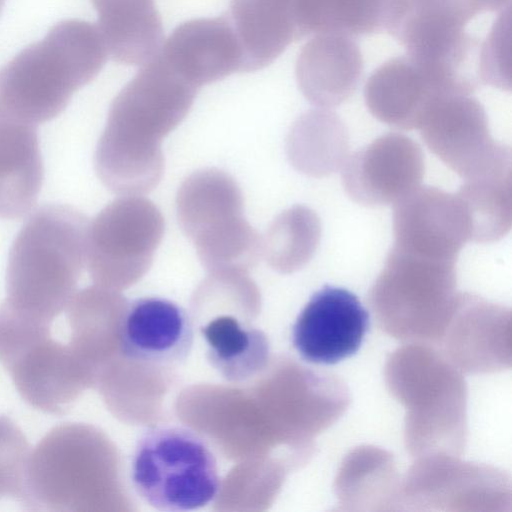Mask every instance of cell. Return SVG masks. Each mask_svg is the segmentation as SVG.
I'll return each mask as SVG.
<instances>
[{
	"label": "cell",
	"instance_id": "6da1fadb",
	"mask_svg": "<svg viewBox=\"0 0 512 512\" xmlns=\"http://www.w3.org/2000/svg\"><path fill=\"white\" fill-rule=\"evenodd\" d=\"M198 89L158 54L142 65L113 100L96 147L95 169L107 188L129 196L157 185L162 138L185 118Z\"/></svg>",
	"mask_w": 512,
	"mask_h": 512
},
{
	"label": "cell",
	"instance_id": "7a4b0ae2",
	"mask_svg": "<svg viewBox=\"0 0 512 512\" xmlns=\"http://www.w3.org/2000/svg\"><path fill=\"white\" fill-rule=\"evenodd\" d=\"M107 57L96 25L81 19L58 22L0 68V119L37 126L57 117Z\"/></svg>",
	"mask_w": 512,
	"mask_h": 512
},
{
	"label": "cell",
	"instance_id": "3957f363",
	"mask_svg": "<svg viewBox=\"0 0 512 512\" xmlns=\"http://www.w3.org/2000/svg\"><path fill=\"white\" fill-rule=\"evenodd\" d=\"M88 226L86 216L67 204L36 209L11 246L3 303L51 325L67 308L86 263Z\"/></svg>",
	"mask_w": 512,
	"mask_h": 512
},
{
	"label": "cell",
	"instance_id": "277c9868",
	"mask_svg": "<svg viewBox=\"0 0 512 512\" xmlns=\"http://www.w3.org/2000/svg\"><path fill=\"white\" fill-rule=\"evenodd\" d=\"M131 481L136 493L160 511L200 509L218 495L220 478L214 454L194 431L157 426L135 446Z\"/></svg>",
	"mask_w": 512,
	"mask_h": 512
},
{
	"label": "cell",
	"instance_id": "5b68a950",
	"mask_svg": "<svg viewBox=\"0 0 512 512\" xmlns=\"http://www.w3.org/2000/svg\"><path fill=\"white\" fill-rule=\"evenodd\" d=\"M239 189L223 173L190 178L179 194V219L205 264H242L254 257L255 236L240 218Z\"/></svg>",
	"mask_w": 512,
	"mask_h": 512
},
{
	"label": "cell",
	"instance_id": "8992f818",
	"mask_svg": "<svg viewBox=\"0 0 512 512\" xmlns=\"http://www.w3.org/2000/svg\"><path fill=\"white\" fill-rule=\"evenodd\" d=\"M163 227L161 213L146 199L126 196L107 205L88 226L86 263L91 277L108 283L128 267L146 269Z\"/></svg>",
	"mask_w": 512,
	"mask_h": 512
},
{
	"label": "cell",
	"instance_id": "52a82bcc",
	"mask_svg": "<svg viewBox=\"0 0 512 512\" xmlns=\"http://www.w3.org/2000/svg\"><path fill=\"white\" fill-rule=\"evenodd\" d=\"M417 129L430 151L463 179L511 164L510 148L492 138L485 112L474 100L437 96Z\"/></svg>",
	"mask_w": 512,
	"mask_h": 512
},
{
	"label": "cell",
	"instance_id": "ba28073f",
	"mask_svg": "<svg viewBox=\"0 0 512 512\" xmlns=\"http://www.w3.org/2000/svg\"><path fill=\"white\" fill-rule=\"evenodd\" d=\"M455 263L393 247L371 289L373 308L390 321H424L450 314L459 296Z\"/></svg>",
	"mask_w": 512,
	"mask_h": 512
},
{
	"label": "cell",
	"instance_id": "9c48e42d",
	"mask_svg": "<svg viewBox=\"0 0 512 512\" xmlns=\"http://www.w3.org/2000/svg\"><path fill=\"white\" fill-rule=\"evenodd\" d=\"M393 206V247L456 262L470 240L468 217L456 194L420 185Z\"/></svg>",
	"mask_w": 512,
	"mask_h": 512
},
{
	"label": "cell",
	"instance_id": "30bf717a",
	"mask_svg": "<svg viewBox=\"0 0 512 512\" xmlns=\"http://www.w3.org/2000/svg\"><path fill=\"white\" fill-rule=\"evenodd\" d=\"M342 168L344 188L353 200L366 206L395 205L420 186L424 158L411 138L389 133L347 156Z\"/></svg>",
	"mask_w": 512,
	"mask_h": 512
},
{
	"label": "cell",
	"instance_id": "8fae6325",
	"mask_svg": "<svg viewBox=\"0 0 512 512\" xmlns=\"http://www.w3.org/2000/svg\"><path fill=\"white\" fill-rule=\"evenodd\" d=\"M368 326V312L356 295L325 286L298 315L292 327V344L307 362L335 364L358 351Z\"/></svg>",
	"mask_w": 512,
	"mask_h": 512
},
{
	"label": "cell",
	"instance_id": "7c38bea8",
	"mask_svg": "<svg viewBox=\"0 0 512 512\" xmlns=\"http://www.w3.org/2000/svg\"><path fill=\"white\" fill-rule=\"evenodd\" d=\"M21 398L42 413H68L84 385L82 360L51 335L26 346L2 365Z\"/></svg>",
	"mask_w": 512,
	"mask_h": 512
},
{
	"label": "cell",
	"instance_id": "4fadbf2b",
	"mask_svg": "<svg viewBox=\"0 0 512 512\" xmlns=\"http://www.w3.org/2000/svg\"><path fill=\"white\" fill-rule=\"evenodd\" d=\"M119 348L133 361L177 365L189 356L194 331L190 316L175 302L143 297L126 303L118 323Z\"/></svg>",
	"mask_w": 512,
	"mask_h": 512
},
{
	"label": "cell",
	"instance_id": "5bb4252c",
	"mask_svg": "<svg viewBox=\"0 0 512 512\" xmlns=\"http://www.w3.org/2000/svg\"><path fill=\"white\" fill-rule=\"evenodd\" d=\"M158 54L197 88L242 72L241 48L227 14L182 23Z\"/></svg>",
	"mask_w": 512,
	"mask_h": 512
},
{
	"label": "cell",
	"instance_id": "9a60e30c",
	"mask_svg": "<svg viewBox=\"0 0 512 512\" xmlns=\"http://www.w3.org/2000/svg\"><path fill=\"white\" fill-rule=\"evenodd\" d=\"M43 177L36 126L0 119V218L17 220L28 214Z\"/></svg>",
	"mask_w": 512,
	"mask_h": 512
},
{
	"label": "cell",
	"instance_id": "2e32d148",
	"mask_svg": "<svg viewBox=\"0 0 512 512\" xmlns=\"http://www.w3.org/2000/svg\"><path fill=\"white\" fill-rule=\"evenodd\" d=\"M108 56L125 65H143L164 40L155 0H91Z\"/></svg>",
	"mask_w": 512,
	"mask_h": 512
},
{
	"label": "cell",
	"instance_id": "e0dca14e",
	"mask_svg": "<svg viewBox=\"0 0 512 512\" xmlns=\"http://www.w3.org/2000/svg\"><path fill=\"white\" fill-rule=\"evenodd\" d=\"M242 52V72L263 69L296 37L289 0H231L227 13Z\"/></svg>",
	"mask_w": 512,
	"mask_h": 512
},
{
	"label": "cell",
	"instance_id": "ac0fdd59",
	"mask_svg": "<svg viewBox=\"0 0 512 512\" xmlns=\"http://www.w3.org/2000/svg\"><path fill=\"white\" fill-rule=\"evenodd\" d=\"M206 358L225 380L247 381L265 370L270 360L266 334L231 315H221L201 328Z\"/></svg>",
	"mask_w": 512,
	"mask_h": 512
},
{
	"label": "cell",
	"instance_id": "d6986e66",
	"mask_svg": "<svg viewBox=\"0 0 512 512\" xmlns=\"http://www.w3.org/2000/svg\"><path fill=\"white\" fill-rule=\"evenodd\" d=\"M456 193L468 217L470 240L493 242L511 228V164L463 179Z\"/></svg>",
	"mask_w": 512,
	"mask_h": 512
},
{
	"label": "cell",
	"instance_id": "ffe728a7",
	"mask_svg": "<svg viewBox=\"0 0 512 512\" xmlns=\"http://www.w3.org/2000/svg\"><path fill=\"white\" fill-rule=\"evenodd\" d=\"M333 115L314 113L294 130L293 154L296 165L314 176L330 174L347 158L348 141L344 126Z\"/></svg>",
	"mask_w": 512,
	"mask_h": 512
},
{
	"label": "cell",
	"instance_id": "44dd1931",
	"mask_svg": "<svg viewBox=\"0 0 512 512\" xmlns=\"http://www.w3.org/2000/svg\"><path fill=\"white\" fill-rule=\"evenodd\" d=\"M273 263L290 271L313 255L321 234L317 215L305 207H294L275 223Z\"/></svg>",
	"mask_w": 512,
	"mask_h": 512
},
{
	"label": "cell",
	"instance_id": "7402d4cb",
	"mask_svg": "<svg viewBox=\"0 0 512 512\" xmlns=\"http://www.w3.org/2000/svg\"><path fill=\"white\" fill-rule=\"evenodd\" d=\"M30 444L18 425L0 415V499H18Z\"/></svg>",
	"mask_w": 512,
	"mask_h": 512
},
{
	"label": "cell",
	"instance_id": "603a6c76",
	"mask_svg": "<svg viewBox=\"0 0 512 512\" xmlns=\"http://www.w3.org/2000/svg\"><path fill=\"white\" fill-rule=\"evenodd\" d=\"M5 0H0V16L2 14L3 8H4Z\"/></svg>",
	"mask_w": 512,
	"mask_h": 512
}]
</instances>
